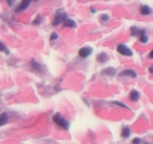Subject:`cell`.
I'll use <instances>...</instances> for the list:
<instances>
[{
  "label": "cell",
  "instance_id": "1",
  "mask_svg": "<svg viewBox=\"0 0 153 144\" xmlns=\"http://www.w3.org/2000/svg\"><path fill=\"white\" fill-rule=\"evenodd\" d=\"M53 121L55 122V124H58L60 127L66 129V130H68L70 128V122L67 119H65L64 117L61 116L60 113L55 114V116H53Z\"/></svg>",
  "mask_w": 153,
  "mask_h": 144
},
{
  "label": "cell",
  "instance_id": "6",
  "mask_svg": "<svg viewBox=\"0 0 153 144\" xmlns=\"http://www.w3.org/2000/svg\"><path fill=\"white\" fill-rule=\"evenodd\" d=\"M31 1V0H22L20 4H19V7L16 8V12H20L25 10L29 6Z\"/></svg>",
  "mask_w": 153,
  "mask_h": 144
},
{
  "label": "cell",
  "instance_id": "23",
  "mask_svg": "<svg viewBox=\"0 0 153 144\" xmlns=\"http://www.w3.org/2000/svg\"><path fill=\"white\" fill-rule=\"evenodd\" d=\"M133 143H139L140 142V140L139 138H134V140L132 141Z\"/></svg>",
  "mask_w": 153,
  "mask_h": 144
},
{
  "label": "cell",
  "instance_id": "21",
  "mask_svg": "<svg viewBox=\"0 0 153 144\" xmlns=\"http://www.w3.org/2000/svg\"><path fill=\"white\" fill-rule=\"evenodd\" d=\"M112 103H113V104H116V105H118V106H122V107L128 108V106H126V105H125V104H123L120 103V102H118V101H113V102H112Z\"/></svg>",
  "mask_w": 153,
  "mask_h": 144
},
{
  "label": "cell",
  "instance_id": "16",
  "mask_svg": "<svg viewBox=\"0 0 153 144\" xmlns=\"http://www.w3.org/2000/svg\"><path fill=\"white\" fill-rule=\"evenodd\" d=\"M139 37H140V42H142V43H146L148 41V38L146 35V32H145V30H142L141 33H140Z\"/></svg>",
  "mask_w": 153,
  "mask_h": 144
},
{
  "label": "cell",
  "instance_id": "11",
  "mask_svg": "<svg viewBox=\"0 0 153 144\" xmlns=\"http://www.w3.org/2000/svg\"><path fill=\"white\" fill-rule=\"evenodd\" d=\"M140 14L143 15H149L152 13V10L147 5H142L140 8Z\"/></svg>",
  "mask_w": 153,
  "mask_h": 144
},
{
  "label": "cell",
  "instance_id": "19",
  "mask_svg": "<svg viewBox=\"0 0 153 144\" xmlns=\"http://www.w3.org/2000/svg\"><path fill=\"white\" fill-rule=\"evenodd\" d=\"M101 20L102 21H104V22H106V21H108L109 20V16L107 14H102L101 16Z\"/></svg>",
  "mask_w": 153,
  "mask_h": 144
},
{
  "label": "cell",
  "instance_id": "20",
  "mask_svg": "<svg viewBox=\"0 0 153 144\" xmlns=\"http://www.w3.org/2000/svg\"><path fill=\"white\" fill-rule=\"evenodd\" d=\"M58 38V34H57L55 32H53L52 34H51V36H50V40H55V39Z\"/></svg>",
  "mask_w": 153,
  "mask_h": 144
},
{
  "label": "cell",
  "instance_id": "8",
  "mask_svg": "<svg viewBox=\"0 0 153 144\" xmlns=\"http://www.w3.org/2000/svg\"><path fill=\"white\" fill-rule=\"evenodd\" d=\"M129 98L133 102L137 101L139 100V98H140V94L136 90H132L129 94Z\"/></svg>",
  "mask_w": 153,
  "mask_h": 144
},
{
  "label": "cell",
  "instance_id": "10",
  "mask_svg": "<svg viewBox=\"0 0 153 144\" xmlns=\"http://www.w3.org/2000/svg\"><path fill=\"white\" fill-rule=\"evenodd\" d=\"M103 72H104L106 75H108V76H114V75L116 74L117 70L114 68L109 67V68H107L104 69V70H103Z\"/></svg>",
  "mask_w": 153,
  "mask_h": 144
},
{
  "label": "cell",
  "instance_id": "24",
  "mask_svg": "<svg viewBox=\"0 0 153 144\" xmlns=\"http://www.w3.org/2000/svg\"><path fill=\"white\" fill-rule=\"evenodd\" d=\"M149 70L150 73H153V66H151L150 68H149Z\"/></svg>",
  "mask_w": 153,
  "mask_h": 144
},
{
  "label": "cell",
  "instance_id": "4",
  "mask_svg": "<svg viewBox=\"0 0 153 144\" xmlns=\"http://www.w3.org/2000/svg\"><path fill=\"white\" fill-rule=\"evenodd\" d=\"M93 50L91 47L89 46H87V47H82L79 50V55L82 58H87L89 56H91V54L92 53Z\"/></svg>",
  "mask_w": 153,
  "mask_h": 144
},
{
  "label": "cell",
  "instance_id": "12",
  "mask_svg": "<svg viewBox=\"0 0 153 144\" xmlns=\"http://www.w3.org/2000/svg\"><path fill=\"white\" fill-rule=\"evenodd\" d=\"M7 121H8V115L6 112L0 114V127L5 124Z\"/></svg>",
  "mask_w": 153,
  "mask_h": 144
},
{
  "label": "cell",
  "instance_id": "5",
  "mask_svg": "<svg viewBox=\"0 0 153 144\" xmlns=\"http://www.w3.org/2000/svg\"><path fill=\"white\" fill-rule=\"evenodd\" d=\"M120 76H129L131 78H135L137 76V74L135 71L131 69H127V70H123L122 72L119 74Z\"/></svg>",
  "mask_w": 153,
  "mask_h": 144
},
{
  "label": "cell",
  "instance_id": "13",
  "mask_svg": "<svg viewBox=\"0 0 153 144\" xmlns=\"http://www.w3.org/2000/svg\"><path fill=\"white\" fill-rule=\"evenodd\" d=\"M31 64H32L33 68H34L35 70H38V71H40V72L43 71V66H42L40 63L37 62L36 60H34V59L31 60Z\"/></svg>",
  "mask_w": 153,
  "mask_h": 144
},
{
  "label": "cell",
  "instance_id": "3",
  "mask_svg": "<svg viewBox=\"0 0 153 144\" xmlns=\"http://www.w3.org/2000/svg\"><path fill=\"white\" fill-rule=\"evenodd\" d=\"M117 50L118 52L123 56H131L133 55V52L125 44H120L118 45Z\"/></svg>",
  "mask_w": 153,
  "mask_h": 144
},
{
  "label": "cell",
  "instance_id": "9",
  "mask_svg": "<svg viewBox=\"0 0 153 144\" xmlns=\"http://www.w3.org/2000/svg\"><path fill=\"white\" fill-rule=\"evenodd\" d=\"M63 23H64V26L68 27V28H76V27H77L76 22H75L74 20H73L68 19V18L66 19Z\"/></svg>",
  "mask_w": 153,
  "mask_h": 144
},
{
  "label": "cell",
  "instance_id": "15",
  "mask_svg": "<svg viewBox=\"0 0 153 144\" xmlns=\"http://www.w3.org/2000/svg\"><path fill=\"white\" fill-rule=\"evenodd\" d=\"M142 30L139 29V28L136 26H132L131 28V33L132 36H140Z\"/></svg>",
  "mask_w": 153,
  "mask_h": 144
},
{
  "label": "cell",
  "instance_id": "25",
  "mask_svg": "<svg viewBox=\"0 0 153 144\" xmlns=\"http://www.w3.org/2000/svg\"><path fill=\"white\" fill-rule=\"evenodd\" d=\"M149 57H150V58H153V50H152V51H151L150 53H149Z\"/></svg>",
  "mask_w": 153,
  "mask_h": 144
},
{
  "label": "cell",
  "instance_id": "26",
  "mask_svg": "<svg viewBox=\"0 0 153 144\" xmlns=\"http://www.w3.org/2000/svg\"><path fill=\"white\" fill-rule=\"evenodd\" d=\"M91 12H92V13H96V9H94L93 7L91 8Z\"/></svg>",
  "mask_w": 153,
  "mask_h": 144
},
{
  "label": "cell",
  "instance_id": "22",
  "mask_svg": "<svg viewBox=\"0 0 153 144\" xmlns=\"http://www.w3.org/2000/svg\"><path fill=\"white\" fill-rule=\"evenodd\" d=\"M6 1H7V4H8L10 6H11L12 4L15 2V0H6Z\"/></svg>",
  "mask_w": 153,
  "mask_h": 144
},
{
  "label": "cell",
  "instance_id": "17",
  "mask_svg": "<svg viewBox=\"0 0 153 144\" xmlns=\"http://www.w3.org/2000/svg\"><path fill=\"white\" fill-rule=\"evenodd\" d=\"M0 52H4L6 54H9V50H7V46L4 44L1 41H0Z\"/></svg>",
  "mask_w": 153,
  "mask_h": 144
},
{
  "label": "cell",
  "instance_id": "18",
  "mask_svg": "<svg viewBox=\"0 0 153 144\" xmlns=\"http://www.w3.org/2000/svg\"><path fill=\"white\" fill-rule=\"evenodd\" d=\"M42 22H43V17L40 15H38L34 19V20L33 21V24H34V25H40Z\"/></svg>",
  "mask_w": 153,
  "mask_h": 144
},
{
  "label": "cell",
  "instance_id": "14",
  "mask_svg": "<svg viewBox=\"0 0 153 144\" xmlns=\"http://www.w3.org/2000/svg\"><path fill=\"white\" fill-rule=\"evenodd\" d=\"M131 134V130L128 128H123L122 132H121V136L123 138H128Z\"/></svg>",
  "mask_w": 153,
  "mask_h": 144
},
{
  "label": "cell",
  "instance_id": "7",
  "mask_svg": "<svg viewBox=\"0 0 153 144\" xmlns=\"http://www.w3.org/2000/svg\"><path fill=\"white\" fill-rule=\"evenodd\" d=\"M97 59L99 62L100 63H105L107 61H108L109 56L107 55V53L105 52H101V53L98 54L97 57Z\"/></svg>",
  "mask_w": 153,
  "mask_h": 144
},
{
  "label": "cell",
  "instance_id": "2",
  "mask_svg": "<svg viewBox=\"0 0 153 144\" xmlns=\"http://www.w3.org/2000/svg\"><path fill=\"white\" fill-rule=\"evenodd\" d=\"M67 19V14L64 9H59L57 11L53 21H52V25L58 26L61 22H64V20Z\"/></svg>",
  "mask_w": 153,
  "mask_h": 144
}]
</instances>
